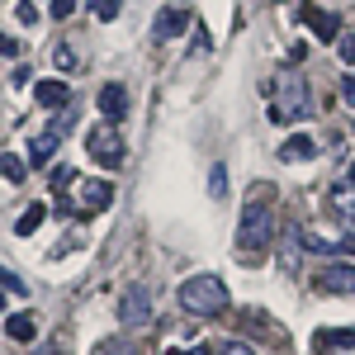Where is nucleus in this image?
Instances as JSON below:
<instances>
[{
    "label": "nucleus",
    "instance_id": "f257e3e1",
    "mask_svg": "<svg viewBox=\"0 0 355 355\" xmlns=\"http://www.w3.org/2000/svg\"><path fill=\"white\" fill-rule=\"evenodd\" d=\"M275 242V190L266 180H256L242 204V227H237V251L242 256H261Z\"/></svg>",
    "mask_w": 355,
    "mask_h": 355
},
{
    "label": "nucleus",
    "instance_id": "f03ea898",
    "mask_svg": "<svg viewBox=\"0 0 355 355\" xmlns=\"http://www.w3.org/2000/svg\"><path fill=\"white\" fill-rule=\"evenodd\" d=\"M313 114V90H308V76L299 71H279V85H275L270 100V119L275 123H299Z\"/></svg>",
    "mask_w": 355,
    "mask_h": 355
},
{
    "label": "nucleus",
    "instance_id": "7ed1b4c3",
    "mask_svg": "<svg viewBox=\"0 0 355 355\" xmlns=\"http://www.w3.org/2000/svg\"><path fill=\"white\" fill-rule=\"evenodd\" d=\"M180 308L194 313V318H218L223 308H227V284H223L218 275H190L180 284Z\"/></svg>",
    "mask_w": 355,
    "mask_h": 355
},
{
    "label": "nucleus",
    "instance_id": "20e7f679",
    "mask_svg": "<svg viewBox=\"0 0 355 355\" xmlns=\"http://www.w3.org/2000/svg\"><path fill=\"white\" fill-rule=\"evenodd\" d=\"M85 152L105 166V171H119V166H123V152H128L123 137H119V123H95L90 137H85Z\"/></svg>",
    "mask_w": 355,
    "mask_h": 355
},
{
    "label": "nucleus",
    "instance_id": "39448f33",
    "mask_svg": "<svg viewBox=\"0 0 355 355\" xmlns=\"http://www.w3.org/2000/svg\"><path fill=\"white\" fill-rule=\"evenodd\" d=\"M318 289L322 294H355V261L351 256H336L318 270Z\"/></svg>",
    "mask_w": 355,
    "mask_h": 355
},
{
    "label": "nucleus",
    "instance_id": "423d86ee",
    "mask_svg": "<svg viewBox=\"0 0 355 355\" xmlns=\"http://www.w3.org/2000/svg\"><path fill=\"white\" fill-rule=\"evenodd\" d=\"M147 318H152V294H147L142 284H128L123 299H119V322H123V327H142Z\"/></svg>",
    "mask_w": 355,
    "mask_h": 355
},
{
    "label": "nucleus",
    "instance_id": "0eeeda50",
    "mask_svg": "<svg viewBox=\"0 0 355 355\" xmlns=\"http://www.w3.org/2000/svg\"><path fill=\"white\" fill-rule=\"evenodd\" d=\"M114 204V185L110 180H85L76 185V214H100Z\"/></svg>",
    "mask_w": 355,
    "mask_h": 355
},
{
    "label": "nucleus",
    "instance_id": "6e6552de",
    "mask_svg": "<svg viewBox=\"0 0 355 355\" xmlns=\"http://www.w3.org/2000/svg\"><path fill=\"white\" fill-rule=\"evenodd\" d=\"M100 114H105V123H123L128 119V90L119 81L100 85Z\"/></svg>",
    "mask_w": 355,
    "mask_h": 355
},
{
    "label": "nucleus",
    "instance_id": "1a4fd4ad",
    "mask_svg": "<svg viewBox=\"0 0 355 355\" xmlns=\"http://www.w3.org/2000/svg\"><path fill=\"white\" fill-rule=\"evenodd\" d=\"M242 327L256 331V336H266L270 346H284V341H289V336H284V327L275 322L270 313H261V308H246V313H242Z\"/></svg>",
    "mask_w": 355,
    "mask_h": 355
},
{
    "label": "nucleus",
    "instance_id": "9d476101",
    "mask_svg": "<svg viewBox=\"0 0 355 355\" xmlns=\"http://www.w3.org/2000/svg\"><path fill=\"white\" fill-rule=\"evenodd\" d=\"M303 24L318 33V43H336V38H341V24H336V15H327V10L303 5Z\"/></svg>",
    "mask_w": 355,
    "mask_h": 355
},
{
    "label": "nucleus",
    "instance_id": "9b49d317",
    "mask_svg": "<svg viewBox=\"0 0 355 355\" xmlns=\"http://www.w3.org/2000/svg\"><path fill=\"white\" fill-rule=\"evenodd\" d=\"M185 28H190V15H185V10H162V15H157V24H152V38L166 43V38H180Z\"/></svg>",
    "mask_w": 355,
    "mask_h": 355
},
{
    "label": "nucleus",
    "instance_id": "f8f14e48",
    "mask_svg": "<svg viewBox=\"0 0 355 355\" xmlns=\"http://www.w3.org/2000/svg\"><path fill=\"white\" fill-rule=\"evenodd\" d=\"M327 209L346 223V227H355V185H336V190H327Z\"/></svg>",
    "mask_w": 355,
    "mask_h": 355
},
{
    "label": "nucleus",
    "instance_id": "ddd939ff",
    "mask_svg": "<svg viewBox=\"0 0 355 355\" xmlns=\"http://www.w3.org/2000/svg\"><path fill=\"white\" fill-rule=\"evenodd\" d=\"M33 95H38L43 110H67V100H71L67 81H38V85H33Z\"/></svg>",
    "mask_w": 355,
    "mask_h": 355
},
{
    "label": "nucleus",
    "instance_id": "4468645a",
    "mask_svg": "<svg viewBox=\"0 0 355 355\" xmlns=\"http://www.w3.org/2000/svg\"><path fill=\"white\" fill-rule=\"evenodd\" d=\"M313 341L327 346V351H355V331L351 327H318V331H313Z\"/></svg>",
    "mask_w": 355,
    "mask_h": 355
},
{
    "label": "nucleus",
    "instance_id": "2eb2a0df",
    "mask_svg": "<svg viewBox=\"0 0 355 355\" xmlns=\"http://www.w3.org/2000/svg\"><path fill=\"white\" fill-rule=\"evenodd\" d=\"M57 147H62V133H57V128L38 133V137H33V147H28V162H33V166H48Z\"/></svg>",
    "mask_w": 355,
    "mask_h": 355
},
{
    "label": "nucleus",
    "instance_id": "dca6fc26",
    "mask_svg": "<svg viewBox=\"0 0 355 355\" xmlns=\"http://www.w3.org/2000/svg\"><path fill=\"white\" fill-rule=\"evenodd\" d=\"M5 336L24 346V341H33V336H38V322H33L28 313H10V318H5Z\"/></svg>",
    "mask_w": 355,
    "mask_h": 355
},
{
    "label": "nucleus",
    "instance_id": "f3484780",
    "mask_svg": "<svg viewBox=\"0 0 355 355\" xmlns=\"http://www.w3.org/2000/svg\"><path fill=\"white\" fill-rule=\"evenodd\" d=\"M313 152H318V147H313V137H289V142H284V147H279V162H308V157H313Z\"/></svg>",
    "mask_w": 355,
    "mask_h": 355
},
{
    "label": "nucleus",
    "instance_id": "a211bd4d",
    "mask_svg": "<svg viewBox=\"0 0 355 355\" xmlns=\"http://www.w3.org/2000/svg\"><path fill=\"white\" fill-rule=\"evenodd\" d=\"M299 251H303V232H284V246H279V266L294 275L299 270Z\"/></svg>",
    "mask_w": 355,
    "mask_h": 355
},
{
    "label": "nucleus",
    "instance_id": "6ab92c4d",
    "mask_svg": "<svg viewBox=\"0 0 355 355\" xmlns=\"http://www.w3.org/2000/svg\"><path fill=\"white\" fill-rule=\"evenodd\" d=\"M43 214H48L43 204H28L24 214H19V223H15V232H19V237H33V232H38V223H43Z\"/></svg>",
    "mask_w": 355,
    "mask_h": 355
},
{
    "label": "nucleus",
    "instance_id": "aec40b11",
    "mask_svg": "<svg viewBox=\"0 0 355 355\" xmlns=\"http://www.w3.org/2000/svg\"><path fill=\"white\" fill-rule=\"evenodd\" d=\"M209 194L214 199H227V166L214 162V171H209Z\"/></svg>",
    "mask_w": 355,
    "mask_h": 355
},
{
    "label": "nucleus",
    "instance_id": "412c9836",
    "mask_svg": "<svg viewBox=\"0 0 355 355\" xmlns=\"http://www.w3.org/2000/svg\"><path fill=\"white\" fill-rule=\"evenodd\" d=\"M0 171H5V180H15V185L24 180V162H19L15 152H5V157H0Z\"/></svg>",
    "mask_w": 355,
    "mask_h": 355
},
{
    "label": "nucleus",
    "instance_id": "4be33fe9",
    "mask_svg": "<svg viewBox=\"0 0 355 355\" xmlns=\"http://www.w3.org/2000/svg\"><path fill=\"white\" fill-rule=\"evenodd\" d=\"M0 289H5V294H19V299L28 294V284H24L15 270H5V266H0Z\"/></svg>",
    "mask_w": 355,
    "mask_h": 355
},
{
    "label": "nucleus",
    "instance_id": "5701e85b",
    "mask_svg": "<svg viewBox=\"0 0 355 355\" xmlns=\"http://www.w3.org/2000/svg\"><path fill=\"white\" fill-rule=\"evenodd\" d=\"M53 62H57V71H76V53H71L67 43H57V48H53Z\"/></svg>",
    "mask_w": 355,
    "mask_h": 355
},
{
    "label": "nucleus",
    "instance_id": "b1692460",
    "mask_svg": "<svg viewBox=\"0 0 355 355\" xmlns=\"http://www.w3.org/2000/svg\"><path fill=\"white\" fill-rule=\"evenodd\" d=\"M95 355H128V341L110 336V341H100V346H95Z\"/></svg>",
    "mask_w": 355,
    "mask_h": 355
},
{
    "label": "nucleus",
    "instance_id": "393cba45",
    "mask_svg": "<svg viewBox=\"0 0 355 355\" xmlns=\"http://www.w3.org/2000/svg\"><path fill=\"white\" fill-rule=\"evenodd\" d=\"M67 185H76V171H71V166H57L53 171V190H67Z\"/></svg>",
    "mask_w": 355,
    "mask_h": 355
},
{
    "label": "nucleus",
    "instance_id": "a878e982",
    "mask_svg": "<svg viewBox=\"0 0 355 355\" xmlns=\"http://www.w3.org/2000/svg\"><path fill=\"white\" fill-rule=\"evenodd\" d=\"M90 10H95L100 19H119V0H90Z\"/></svg>",
    "mask_w": 355,
    "mask_h": 355
},
{
    "label": "nucleus",
    "instance_id": "bb28decb",
    "mask_svg": "<svg viewBox=\"0 0 355 355\" xmlns=\"http://www.w3.org/2000/svg\"><path fill=\"white\" fill-rule=\"evenodd\" d=\"M336 53H341L346 67H355V38H336Z\"/></svg>",
    "mask_w": 355,
    "mask_h": 355
},
{
    "label": "nucleus",
    "instance_id": "cd10ccee",
    "mask_svg": "<svg viewBox=\"0 0 355 355\" xmlns=\"http://www.w3.org/2000/svg\"><path fill=\"white\" fill-rule=\"evenodd\" d=\"M223 355H256V351L246 346V336H242V341H227V346H223Z\"/></svg>",
    "mask_w": 355,
    "mask_h": 355
},
{
    "label": "nucleus",
    "instance_id": "c85d7f7f",
    "mask_svg": "<svg viewBox=\"0 0 355 355\" xmlns=\"http://www.w3.org/2000/svg\"><path fill=\"white\" fill-rule=\"evenodd\" d=\"M76 10V0H53V19H67Z\"/></svg>",
    "mask_w": 355,
    "mask_h": 355
},
{
    "label": "nucleus",
    "instance_id": "c756f323",
    "mask_svg": "<svg viewBox=\"0 0 355 355\" xmlns=\"http://www.w3.org/2000/svg\"><path fill=\"white\" fill-rule=\"evenodd\" d=\"M19 53V38H5V33H0V57H15Z\"/></svg>",
    "mask_w": 355,
    "mask_h": 355
},
{
    "label": "nucleus",
    "instance_id": "7c9ffc66",
    "mask_svg": "<svg viewBox=\"0 0 355 355\" xmlns=\"http://www.w3.org/2000/svg\"><path fill=\"white\" fill-rule=\"evenodd\" d=\"M341 95H346V100H351V105H355V67H351V76L341 81Z\"/></svg>",
    "mask_w": 355,
    "mask_h": 355
},
{
    "label": "nucleus",
    "instance_id": "2f4dec72",
    "mask_svg": "<svg viewBox=\"0 0 355 355\" xmlns=\"http://www.w3.org/2000/svg\"><path fill=\"white\" fill-rule=\"evenodd\" d=\"M19 24H38V10L33 5H19Z\"/></svg>",
    "mask_w": 355,
    "mask_h": 355
},
{
    "label": "nucleus",
    "instance_id": "473e14b6",
    "mask_svg": "<svg viewBox=\"0 0 355 355\" xmlns=\"http://www.w3.org/2000/svg\"><path fill=\"white\" fill-rule=\"evenodd\" d=\"M185 355H209V346H194V351H185Z\"/></svg>",
    "mask_w": 355,
    "mask_h": 355
},
{
    "label": "nucleus",
    "instance_id": "72a5a7b5",
    "mask_svg": "<svg viewBox=\"0 0 355 355\" xmlns=\"http://www.w3.org/2000/svg\"><path fill=\"white\" fill-rule=\"evenodd\" d=\"M351 185H355V162H351Z\"/></svg>",
    "mask_w": 355,
    "mask_h": 355
},
{
    "label": "nucleus",
    "instance_id": "f704fd0d",
    "mask_svg": "<svg viewBox=\"0 0 355 355\" xmlns=\"http://www.w3.org/2000/svg\"><path fill=\"white\" fill-rule=\"evenodd\" d=\"M0 308H5V289H0Z\"/></svg>",
    "mask_w": 355,
    "mask_h": 355
},
{
    "label": "nucleus",
    "instance_id": "c9c22d12",
    "mask_svg": "<svg viewBox=\"0 0 355 355\" xmlns=\"http://www.w3.org/2000/svg\"><path fill=\"white\" fill-rule=\"evenodd\" d=\"M166 355H185V351H166Z\"/></svg>",
    "mask_w": 355,
    "mask_h": 355
}]
</instances>
